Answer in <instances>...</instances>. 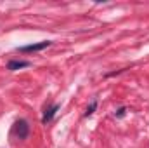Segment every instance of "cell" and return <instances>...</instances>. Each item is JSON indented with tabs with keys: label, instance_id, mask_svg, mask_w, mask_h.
I'll list each match as a JSON object with an SVG mask.
<instances>
[{
	"label": "cell",
	"instance_id": "6da1fadb",
	"mask_svg": "<svg viewBox=\"0 0 149 148\" xmlns=\"http://www.w3.org/2000/svg\"><path fill=\"white\" fill-rule=\"evenodd\" d=\"M14 132H16V136H17L19 140H26L28 134H30V125H28V122H26L24 118L17 120V122L14 124Z\"/></svg>",
	"mask_w": 149,
	"mask_h": 148
},
{
	"label": "cell",
	"instance_id": "3957f363",
	"mask_svg": "<svg viewBox=\"0 0 149 148\" xmlns=\"http://www.w3.org/2000/svg\"><path fill=\"white\" fill-rule=\"evenodd\" d=\"M57 110H59V105H57V103H56V105H52L50 108H47L45 113H43V117H42V124H49V122L54 118V115L57 113Z\"/></svg>",
	"mask_w": 149,
	"mask_h": 148
},
{
	"label": "cell",
	"instance_id": "7a4b0ae2",
	"mask_svg": "<svg viewBox=\"0 0 149 148\" xmlns=\"http://www.w3.org/2000/svg\"><path fill=\"white\" fill-rule=\"evenodd\" d=\"M50 44H52L50 40H43V42L31 44V45H23V47H19L17 51H19V52H38V51H43V49H47Z\"/></svg>",
	"mask_w": 149,
	"mask_h": 148
},
{
	"label": "cell",
	"instance_id": "5b68a950",
	"mask_svg": "<svg viewBox=\"0 0 149 148\" xmlns=\"http://www.w3.org/2000/svg\"><path fill=\"white\" fill-rule=\"evenodd\" d=\"M95 108H97V101L94 99V101H92V103L87 106V110H85V117H90V115L94 113V110H95Z\"/></svg>",
	"mask_w": 149,
	"mask_h": 148
},
{
	"label": "cell",
	"instance_id": "8992f818",
	"mask_svg": "<svg viewBox=\"0 0 149 148\" xmlns=\"http://www.w3.org/2000/svg\"><path fill=\"white\" fill-rule=\"evenodd\" d=\"M125 111H127V108H120V110L116 111V113H114V115H116V117H118V118H120V117H123V115H125Z\"/></svg>",
	"mask_w": 149,
	"mask_h": 148
},
{
	"label": "cell",
	"instance_id": "277c9868",
	"mask_svg": "<svg viewBox=\"0 0 149 148\" xmlns=\"http://www.w3.org/2000/svg\"><path fill=\"white\" fill-rule=\"evenodd\" d=\"M26 66H30L28 61H9L7 63V70H10V72H16L19 68H26Z\"/></svg>",
	"mask_w": 149,
	"mask_h": 148
}]
</instances>
